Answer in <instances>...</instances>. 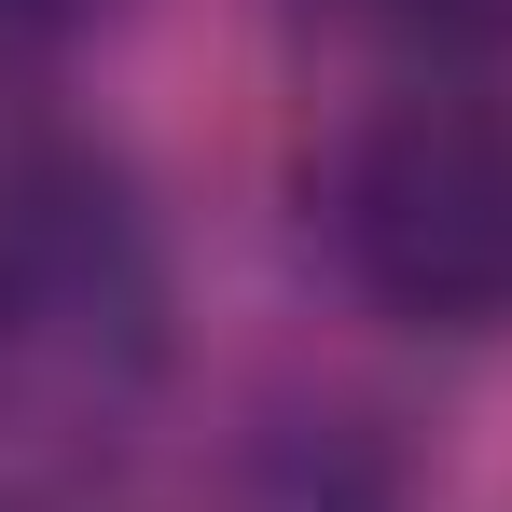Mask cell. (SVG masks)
<instances>
[{
    "mask_svg": "<svg viewBox=\"0 0 512 512\" xmlns=\"http://www.w3.org/2000/svg\"><path fill=\"white\" fill-rule=\"evenodd\" d=\"M416 14H471V0H416Z\"/></svg>",
    "mask_w": 512,
    "mask_h": 512,
    "instance_id": "277c9868",
    "label": "cell"
},
{
    "mask_svg": "<svg viewBox=\"0 0 512 512\" xmlns=\"http://www.w3.org/2000/svg\"><path fill=\"white\" fill-rule=\"evenodd\" d=\"M319 250L416 333H512V97H374L319 167Z\"/></svg>",
    "mask_w": 512,
    "mask_h": 512,
    "instance_id": "7a4b0ae2",
    "label": "cell"
},
{
    "mask_svg": "<svg viewBox=\"0 0 512 512\" xmlns=\"http://www.w3.org/2000/svg\"><path fill=\"white\" fill-rule=\"evenodd\" d=\"M97 14H111V0H0V97H14V84H42L56 56H84V42H97Z\"/></svg>",
    "mask_w": 512,
    "mask_h": 512,
    "instance_id": "3957f363",
    "label": "cell"
},
{
    "mask_svg": "<svg viewBox=\"0 0 512 512\" xmlns=\"http://www.w3.org/2000/svg\"><path fill=\"white\" fill-rule=\"evenodd\" d=\"M167 374V236L84 139L0 153V416L111 429Z\"/></svg>",
    "mask_w": 512,
    "mask_h": 512,
    "instance_id": "6da1fadb",
    "label": "cell"
}]
</instances>
